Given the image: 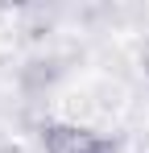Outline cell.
Segmentation results:
<instances>
[{
    "instance_id": "7a4b0ae2",
    "label": "cell",
    "mask_w": 149,
    "mask_h": 153,
    "mask_svg": "<svg viewBox=\"0 0 149 153\" xmlns=\"http://www.w3.org/2000/svg\"><path fill=\"white\" fill-rule=\"evenodd\" d=\"M141 66H145V75H149V42H145V50H141Z\"/></svg>"
},
{
    "instance_id": "6da1fadb",
    "label": "cell",
    "mask_w": 149,
    "mask_h": 153,
    "mask_svg": "<svg viewBox=\"0 0 149 153\" xmlns=\"http://www.w3.org/2000/svg\"><path fill=\"white\" fill-rule=\"evenodd\" d=\"M42 149L46 153H116V141L91 124L46 120L42 124Z\"/></svg>"
}]
</instances>
